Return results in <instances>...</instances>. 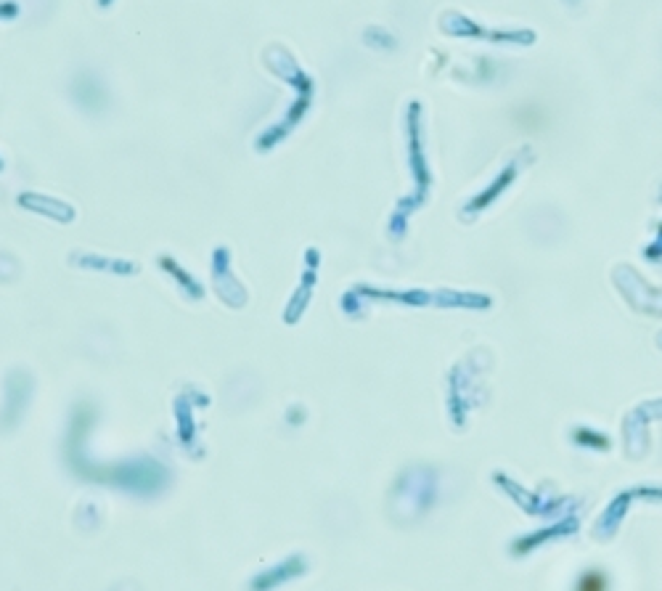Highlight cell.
Instances as JSON below:
<instances>
[{
	"label": "cell",
	"instance_id": "obj_1",
	"mask_svg": "<svg viewBox=\"0 0 662 591\" xmlns=\"http://www.w3.org/2000/svg\"><path fill=\"white\" fill-rule=\"evenodd\" d=\"M578 591H606L604 575H599V572H588V575H583L580 583H578Z\"/></svg>",
	"mask_w": 662,
	"mask_h": 591
}]
</instances>
